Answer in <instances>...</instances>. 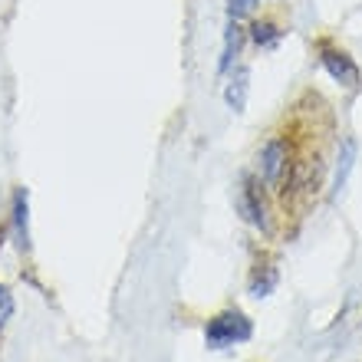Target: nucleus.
Instances as JSON below:
<instances>
[{"label": "nucleus", "mask_w": 362, "mask_h": 362, "mask_svg": "<svg viewBox=\"0 0 362 362\" xmlns=\"http://www.w3.org/2000/svg\"><path fill=\"white\" fill-rule=\"evenodd\" d=\"M274 286H276V270L267 264V267H264V276L254 274V280H250V296H257V300L260 296H270Z\"/></svg>", "instance_id": "10"}, {"label": "nucleus", "mask_w": 362, "mask_h": 362, "mask_svg": "<svg viewBox=\"0 0 362 362\" xmlns=\"http://www.w3.org/2000/svg\"><path fill=\"white\" fill-rule=\"evenodd\" d=\"M244 27H240V20H228V27H224V47H221V59H218V73L221 76H228L230 69L238 66V57L240 49H244Z\"/></svg>", "instance_id": "5"}, {"label": "nucleus", "mask_w": 362, "mask_h": 362, "mask_svg": "<svg viewBox=\"0 0 362 362\" xmlns=\"http://www.w3.org/2000/svg\"><path fill=\"white\" fill-rule=\"evenodd\" d=\"M13 240L20 250H30V198L27 188L13 194Z\"/></svg>", "instance_id": "7"}, {"label": "nucleus", "mask_w": 362, "mask_h": 362, "mask_svg": "<svg viewBox=\"0 0 362 362\" xmlns=\"http://www.w3.org/2000/svg\"><path fill=\"white\" fill-rule=\"evenodd\" d=\"M10 316H13V293H10L7 286L0 284V329L7 326Z\"/></svg>", "instance_id": "12"}, {"label": "nucleus", "mask_w": 362, "mask_h": 362, "mask_svg": "<svg viewBox=\"0 0 362 362\" xmlns=\"http://www.w3.org/2000/svg\"><path fill=\"white\" fill-rule=\"evenodd\" d=\"M260 0H228V20H244L257 10Z\"/></svg>", "instance_id": "11"}, {"label": "nucleus", "mask_w": 362, "mask_h": 362, "mask_svg": "<svg viewBox=\"0 0 362 362\" xmlns=\"http://www.w3.org/2000/svg\"><path fill=\"white\" fill-rule=\"evenodd\" d=\"M228 86H224V103H228L230 112H244V105H247V89H250V73L244 66L230 69L228 73Z\"/></svg>", "instance_id": "6"}, {"label": "nucleus", "mask_w": 362, "mask_h": 362, "mask_svg": "<svg viewBox=\"0 0 362 362\" xmlns=\"http://www.w3.org/2000/svg\"><path fill=\"white\" fill-rule=\"evenodd\" d=\"M284 33L286 30L280 27V23H274V20H267V17H260V20L250 23V40H254L260 49H274L276 43L284 40Z\"/></svg>", "instance_id": "9"}, {"label": "nucleus", "mask_w": 362, "mask_h": 362, "mask_svg": "<svg viewBox=\"0 0 362 362\" xmlns=\"http://www.w3.org/2000/svg\"><path fill=\"white\" fill-rule=\"evenodd\" d=\"M238 211L247 224H254V228H260V230H270V208H267V198H264L260 178H254V175H244V178H240Z\"/></svg>", "instance_id": "4"}, {"label": "nucleus", "mask_w": 362, "mask_h": 362, "mask_svg": "<svg viewBox=\"0 0 362 362\" xmlns=\"http://www.w3.org/2000/svg\"><path fill=\"white\" fill-rule=\"evenodd\" d=\"M316 57H320V66L329 73V79L333 83H339L343 89H349V93H356L362 83V73H359V63H356L349 53H346L343 47H336L333 40H316Z\"/></svg>", "instance_id": "3"}, {"label": "nucleus", "mask_w": 362, "mask_h": 362, "mask_svg": "<svg viewBox=\"0 0 362 362\" xmlns=\"http://www.w3.org/2000/svg\"><path fill=\"white\" fill-rule=\"evenodd\" d=\"M254 336V326L240 310H224V313L211 316L204 326V346L208 349H228V346L247 343Z\"/></svg>", "instance_id": "2"}, {"label": "nucleus", "mask_w": 362, "mask_h": 362, "mask_svg": "<svg viewBox=\"0 0 362 362\" xmlns=\"http://www.w3.org/2000/svg\"><path fill=\"white\" fill-rule=\"evenodd\" d=\"M0 244H4V230H0Z\"/></svg>", "instance_id": "13"}, {"label": "nucleus", "mask_w": 362, "mask_h": 362, "mask_svg": "<svg viewBox=\"0 0 362 362\" xmlns=\"http://www.w3.org/2000/svg\"><path fill=\"white\" fill-rule=\"evenodd\" d=\"M356 155H359V142H356V139H343V145H339V158H336V175H333V191L336 194L346 188V181H349V175H353Z\"/></svg>", "instance_id": "8"}, {"label": "nucleus", "mask_w": 362, "mask_h": 362, "mask_svg": "<svg viewBox=\"0 0 362 362\" xmlns=\"http://www.w3.org/2000/svg\"><path fill=\"white\" fill-rule=\"evenodd\" d=\"M290 168H293V155H290V139L286 135H270L264 148L257 152V178L264 188L284 191L290 188Z\"/></svg>", "instance_id": "1"}]
</instances>
